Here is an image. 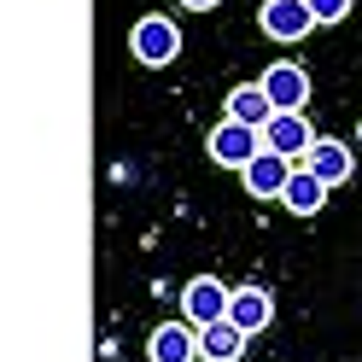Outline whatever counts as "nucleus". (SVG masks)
Wrapping results in <instances>:
<instances>
[{
    "label": "nucleus",
    "instance_id": "1",
    "mask_svg": "<svg viewBox=\"0 0 362 362\" xmlns=\"http://www.w3.org/2000/svg\"><path fill=\"white\" fill-rule=\"evenodd\" d=\"M129 53L141 64H152V71H164V64L181 59V24H170L164 12H146L141 24L129 30Z\"/></svg>",
    "mask_w": 362,
    "mask_h": 362
},
{
    "label": "nucleus",
    "instance_id": "2",
    "mask_svg": "<svg viewBox=\"0 0 362 362\" xmlns=\"http://www.w3.org/2000/svg\"><path fill=\"white\" fill-rule=\"evenodd\" d=\"M211 164H222V170H245L252 158L263 152V134L252 129V123H234V117H222L216 129H211Z\"/></svg>",
    "mask_w": 362,
    "mask_h": 362
},
{
    "label": "nucleus",
    "instance_id": "3",
    "mask_svg": "<svg viewBox=\"0 0 362 362\" xmlns=\"http://www.w3.org/2000/svg\"><path fill=\"white\" fill-rule=\"evenodd\" d=\"M257 134H263V152L286 158V164H292V158H304V146L315 141V129H310L304 111H269Z\"/></svg>",
    "mask_w": 362,
    "mask_h": 362
},
{
    "label": "nucleus",
    "instance_id": "4",
    "mask_svg": "<svg viewBox=\"0 0 362 362\" xmlns=\"http://www.w3.org/2000/svg\"><path fill=\"white\" fill-rule=\"evenodd\" d=\"M257 88L269 94L275 111H304V100H310V71H304V64H269V71L257 76Z\"/></svg>",
    "mask_w": 362,
    "mask_h": 362
},
{
    "label": "nucleus",
    "instance_id": "5",
    "mask_svg": "<svg viewBox=\"0 0 362 362\" xmlns=\"http://www.w3.org/2000/svg\"><path fill=\"white\" fill-rule=\"evenodd\" d=\"M257 30H263V35H275V41H304V35L315 30V18H310L304 0H263Z\"/></svg>",
    "mask_w": 362,
    "mask_h": 362
},
{
    "label": "nucleus",
    "instance_id": "6",
    "mask_svg": "<svg viewBox=\"0 0 362 362\" xmlns=\"http://www.w3.org/2000/svg\"><path fill=\"white\" fill-rule=\"evenodd\" d=\"M304 170L322 181V187H345L356 164H351V146L345 141H322V134H315V141L304 146Z\"/></svg>",
    "mask_w": 362,
    "mask_h": 362
},
{
    "label": "nucleus",
    "instance_id": "7",
    "mask_svg": "<svg viewBox=\"0 0 362 362\" xmlns=\"http://www.w3.org/2000/svg\"><path fill=\"white\" fill-rule=\"evenodd\" d=\"M181 304H187V322H193V327H211V322L228 315V286H222L216 275H199V281H187Z\"/></svg>",
    "mask_w": 362,
    "mask_h": 362
},
{
    "label": "nucleus",
    "instance_id": "8",
    "mask_svg": "<svg viewBox=\"0 0 362 362\" xmlns=\"http://www.w3.org/2000/svg\"><path fill=\"white\" fill-rule=\"evenodd\" d=\"M146 356H152V362H199V327H193V322H164V327H152Z\"/></svg>",
    "mask_w": 362,
    "mask_h": 362
},
{
    "label": "nucleus",
    "instance_id": "9",
    "mask_svg": "<svg viewBox=\"0 0 362 362\" xmlns=\"http://www.w3.org/2000/svg\"><path fill=\"white\" fill-rule=\"evenodd\" d=\"M228 322L252 339V333H263L269 322H275V298H269L263 286H234L228 292Z\"/></svg>",
    "mask_w": 362,
    "mask_h": 362
},
{
    "label": "nucleus",
    "instance_id": "10",
    "mask_svg": "<svg viewBox=\"0 0 362 362\" xmlns=\"http://www.w3.org/2000/svg\"><path fill=\"white\" fill-rule=\"evenodd\" d=\"M286 175H292V164H286V158H275V152H257L252 164L240 170V181H245V193H252V199H281Z\"/></svg>",
    "mask_w": 362,
    "mask_h": 362
},
{
    "label": "nucleus",
    "instance_id": "11",
    "mask_svg": "<svg viewBox=\"0 0 362 362\" xmlns=\"http://www.w3.org/2000/svg\"><path fill=\"white\" fill-rule=\"evenodd\" d=\"M245 356V333L222 315V322L199 327V362H240Z\"/></svg>",
    "mask_w": 362,
    "mask_h": 362
},
{
    "label": "nucleus",
    "instance_id": "12",
    "mask_svg": "<svg viewBox=\"0 0 362 362\" xmlns=\"http://www.w3.org/2000/svg\"><path fill=\"white\" fill-rule=\"evenodd\" d=\"M281 205H286L292 216H315V211L327 205V187H322V181H315V175H310L304 164H292L286 187H281Z\"/></svg>",
    "mask_w": 362,
    "mask_h": 362
},
{
    "label": "nucleus",
    "instance_id": "13",
    "mask_svg": "<svg viewBox=\"0 0 362 362\" xmlns=\"http://www.w3.org/2000/svg\"><path fill=\"white\" fill-rule=\"evenodd\" d=\"M222 111H228L234 123H252V129H263V117H269L275 105H269V94H263L257 82H240L234 94H228V105H222Z\"/></svg>",
    "mask_w": 362,
    "mask_h": 362
},
{
    "label": "nucleus",
    "instance_id": "14",
    "mask_svg": "<svg viewBox=\"0 0 362 362\" xmlns=\"http://www.w3.org/2000/svg\"><path fill=\"white\" fill-rule=\"evenodd\" d=\"M304 6H310L315 24H345L351 18V0H304Z\"/></svg>",
    "mask_w": 362,
    "mask_h": 362
},
{
    "label": "nucleus",
    "instance_id": "15",
    "mask_svg": "<svg viewBox=\"0 0 362 362\" xmlns=\"http://www.w3.org/2000/svg\"><path fill=\"white\" fill-rule=\"evenodd\" d=\"M187 12H211V6H222V0H181Z\"/></svg>",
    "mask_w": 362,
    "mask_h": 362
},
{
    "label": "nucleus",
    "instance_id": "16",
    "mask_svg": "<svg viewBox=\"0 0 362 362\" xmlns=\"http://www.w3.org/2000/svg\"><path fill=\"white\" fill-rule=\"evenodd\" d=\"M356 141H362V117H356Z\"/></svg>",
    "mask_w": 362,
    "mask_h": 362
}]
</instances>
